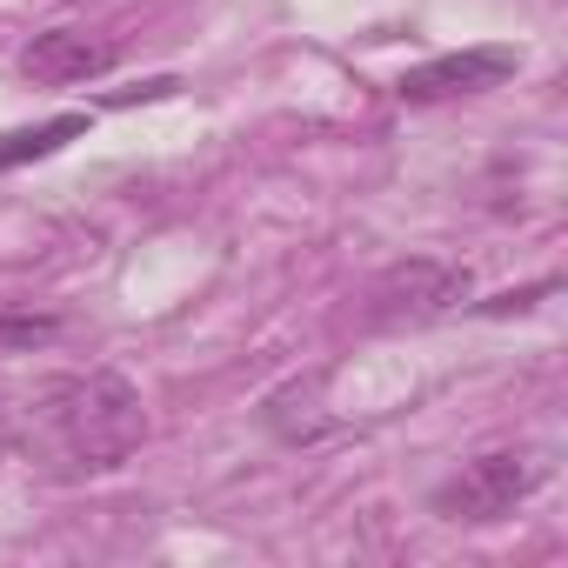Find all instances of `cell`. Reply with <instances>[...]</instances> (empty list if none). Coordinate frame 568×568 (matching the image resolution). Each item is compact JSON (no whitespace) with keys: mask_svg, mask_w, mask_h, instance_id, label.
Returning <instances> with one entry per match:
<instances>
[{"mask_svg":"<svg viewBox=\"0 0 568 568\" xmlns=\"http://www.w3.org/2000/svg\"><path fill=\"white\" fill-rule=\"evenodd\" d=\"M541 295H555V281H535V288H521V295H495V302H481V315H515V308H535Z\"/></svg>","mask_w":568,"mask_h":568,"instance_id":"ba28073f","label":"cell"},{"mask_svg":"<svg viewBox=\"0 0 568 568\" xmlns=\"http://www.w3.org/2000/svg\"><path fill=\"white\" fill-rule=\"evenodd\" d=\"M535 488H541V462L528 448H495V455H475L468 468H455L435 488V515L462 521V528H488V521H508Z\"/></svg>","mask_w":568,"mask_h":568,"instance_id":"7a4b0ae2","label":"cell"},{"mask_svg":"<svg viewBox=\"0 0 568 568\" xmlns=\"http://www.w3.org/2000/svg\"><path fill=\"white\" fill-rule=\"evenodd\" d=\"M88 134V114H54V121H41V128H8L0 134V174L8 168H28V161H48V154H61L68 141H81Z\"/></svg>","mask_w":568,"mask_h":568,"instance_id":"8992f818","label":"cell"},{"mask_svg":"<svg viewBox=\"0 0 568 568\" xmlns=\"http://www.w3.org/2000/svg\"><path fill=\"white\" fill-rule=\"evenodd\" d=\"M462 302H468V267L408 254V261H395V267L375 274L362 315H368V328H422V322H442Z\"/></svg>","mask_w":568,"mask_h":568,"instance_id":"3957f363","label":"cell"},{"mask_svg":"<svg viewBox=\"0 0 568 568\" xmlns=\"http://www.w3.org/2000/svg\"><path fill=\"white\" fill-rule=\"evenodd\" d=\"M61 315H21V308H0V348H48L61 342Z\"/></svg>","mask_w":568,"mask_h":568,"instance_id":"52a82bcc","label":"cell"},{"mask_svg":"<svg viewBox=\"0 0 568 568\" xmlns=\"http://www.w3.org/2000/svg\"><path fill=\"white\" fill-rule=\"evenodd\" d=\"M141 442H148V408H141L134 382H121V375H108V368L41 382V388L21 395L14 408L0 402V448L41 462V468L61 475V481L108 475V468H121Z\"/></svg>","mask_w":568,"mask_h":568,"instance_id":"6da1fadb","label":"cell"},{"mask_svg":"<svg viewBox=\"0 0 568 568\" xmlns=\"http://www.w3.org/2000/svg\"><path fill=\"white\" fill-rule=\"evenodd\" d=\"M121 68V48L101 41V34H81V28H48L21 48V74L34 88H81V81H101Z\"/></svg>","mask_w":568,"mask_h":568,"instance_id":"5b68a950","label":"cell"},{"mask_svg":"<svg viewBox=\"0 0 568 568\" xmlns=\"http://www.w3.org/2000/svg\"><path fill=\"white\" fill-rule=\"evenodd\" d=\"M515 68H521V48H462V54H435V61L408 68L395 81V94L408 108H435V101H462V94L515 81Z\"/></svg>","mask_w":568,"mask_h":568,"instance_id":"277c9868","label":"cell"}]
</instances>
